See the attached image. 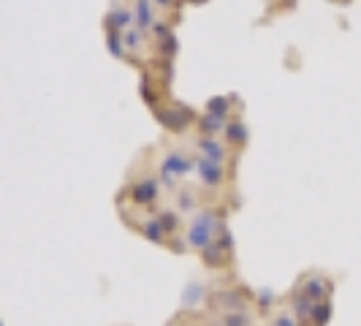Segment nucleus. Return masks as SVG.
I'll use <instances>...</instances> for the list:
<instances>
[{
  "instance_id": "f03ea898",
  "label": "nucleus",
  "mask_w": 361,
  "mask_h": 326,
  "mask_svg": "<svg viewBox=\"0 0 361 326\" xmlns=\"http://www.w3.org/2000/svg\"><path fill=\"white\" fill-rule=\"evenodd\" d=\"M199 258H201V264L212 272L234 270V239H231V231H228L226 223L217 229L215 239L207 245V250H204Z\"/></svg>"
},
{
  "instance_id": "f257e3e1",
  "label": "nucleus",
  "mask_w": 361,
  "mask_h": 326,
  "mask_svg": "<svg viewBox=\"0 0 361 326\" xmlns=\"http://www.w3.org/2000/svg\"><path fill=\"white\" fill-rule=\"evenodd\" d=\"M226 223V212H220L215 207H204L196 215L185 220V234H182V245L190 253H204L207 245L215 239L217 229Z\"/></svg>"
},
{
  "instance_id": "20e7f679",
  "label": "nucleus",
  "mask_w": 361,
  "mask_h": 326,
  "mask_svg": "<svg viewBox=\"0 0 361 326\" xmlns=\"http://www.w3.org/2000/svg\"><path fill=\"white\" fill-rule=\"evenodd\" d=\"M209 308L217 313H245V310H255V296L242 286L220 289L209 294Z\"/></svg>"
},
{
  "instance_id": "39448f33",
  "label": "nucleus",
  "mask_w": 361,
  "mask_h": 326,
  "mask_svg": "<svg viewBox=\"0 0 361 326\" xmlns=\"http://www.w3.org/2000/svg\"><path fill=\"white\" fill-rule=\"evenodd\" d=\"M267 326H302L296 321V315H293V310L286 305V299L277 305L274 310L267 313Z\"/></svg>"
},
{
  "instance_id": "7ed1b4c3",
  "label": "nucleus",
  "mask_w": 361,
  "mask_h": 326,
  "mask_svg": "<svg viewBox=\"0 0 361 326\" xmlns=\"http://www.w3.org/2000/svg\"><path fill=\"white\" fill-rule=\"evenodd\" d=\"M296 294H302V296H307L312 302H331V294H334V280L321 270H310V272H302L299 277H296V283H293V289Z\"/></svg>"
}]
</instances>
